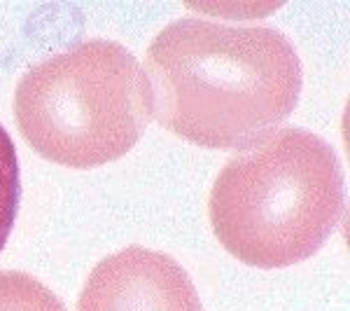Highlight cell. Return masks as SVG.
Listing matches in <instances>:
<instances>
[{
	"label": "cell",
	"mask_w": 350,
	"mask_h": 311,
	"mask_svg": "<svg viewBox=\"0 0 350 311\" xmlns=\"http://www.w3.org/2000/svg\"><path fill=\"white\" fill-rule=\"evenodd\" d=\"M152 115L189 143L250 148L292 115L301 64L285 33L271 26H224L178 19L145 54Z\"/></svg>",
	"instance_id": "cell-1"
},
{
	"label": "cell",
	"mask_w": 350,
	"mask_h": 311,
	"mask_svg": "<svg viewBox=\"0 0 350 311\" xmlns=\"http://www.w3.org/2000/svg\"><path fill=\"white\" fill-rule=\"evenodd\" d=\"M334 148L299 127L271 132L224 164L211 192L217 241L250 267H290L323 248L343 218Z\"/></svg>",
	"instance_id": "cell-2"
},
{
	"label": "cell",
	"mask_w": 350,
	"mask_h": 311,
	"mask_svg": "<svg viewBox=\"0 0 350 311\" xmlns=\"http://www.w3.org/2000/svg\"><path fill=\"white\" fill-rule=\"evenodd\" d=\"M152 117L135 56L112 40H87L33 66L16 84L14 120L38 155L94 169L135 148Z\"/></svg>",
	"instance_id": "cell-3"
},
{
	"label": "cell",
	"mask_w": 350,
	"mask_h": 311,
	"mask_svg": "<svg viewBox=\"0 0 350 311\" xmlns=\"http://www.w3.org/2000/svg\"><path fill=\"white\" fill-rule=\"evenodd\" d=\"M80 311H203L189 274L159 251L129 246L100 260L80 295Z\"/></svg>",
	"instance_id": "cell-4"
},
{
	"label": "cell",
	"mask_w": 350,
	"mask_h": 311,
	"mask_svg": "<svg viewBox=\"0 0 350 311\" xmlns=\"http://www.w3.org/2000/svg\"><path fill=\"white\" fill-rule=\"evenodd\" d=\"M0 311H66L64 302L24 271H0Z\"/></svg>",
	"instance_id": "cell-5"
},
{
	"label": "cell",
	"mask_w": 350,
	"mask_h": 311,
	"mask_svg": "<svg viewBox=\"0 0 350 311\" xmlns=\"http://www.w3.org/2000/svg\"><path fill=\"white\" fill-rule=\"evenodd\" d=\"M21 199V176H19V160L16 148L0 124V251L8 244L12 234L16 213H19Z\"/></svg>",
	"instance_id": "cell-6"
}]
</instances>
